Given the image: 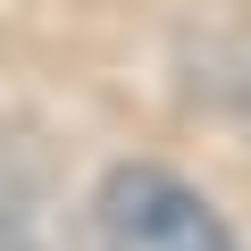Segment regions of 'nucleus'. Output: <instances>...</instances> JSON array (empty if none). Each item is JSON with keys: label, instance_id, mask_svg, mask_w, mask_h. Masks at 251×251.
<instances>
[{"label": "nucleus", "instance_id": "f03ea898", "mask_svg": "<svg viewBox=\"0 0 251 251\" xmlns=\"http://www.w3.org/2000/svg\"><path fill=\"white\" fill-rule=\"evenodd\" d=\"M243 109H251V100H243Z\"/></svg>", "mask_w": 251, "mask_h": 251}, {"label": "nucleus", "instance_id": "f257e3e1", "mask_svg": "<svg viewBox=\"0 0 251 251\" xmlns=\"http://www.w3.org/2000/svg\"><path fill=\"white\" fill-rule=\"evenodd\" d=\"M100 251H243L234 226L168 168H117L92 201Z\"/></svg>", "mask_w": 251, "mask_h": 251}]
</instances>
